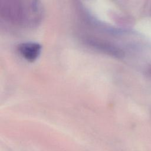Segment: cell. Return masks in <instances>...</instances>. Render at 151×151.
<instances>
[{
	"mask_svg": "<svg viewBox=\"0 0 151 151\" xmlns=\"http://www.w3.org/2000/svg\"><path fill=\"white\" fill-rule=\"evenodd\" d=\"M1 15L5 20L19 26H34L39 23L42 11L34 1H2Z\"/></svg>",
	"mask_w": 151,
	"mask_h": 151,
	"instance_id": "1",
	"label": "cell"
},
{
	"mask_svg": "<svg viewBox=\"0 0 151 151\" xmlns=\"http://www.w3.org/2000/svg\"><path fill=\"white\" fill-rule=\"evenodd\" d=\"M18 51L20 55L28 61H35L40 55L41 47L37 42H26L18 45Z\"/></svg>",
	"mask_w": 151,
	"mask_h": 151,
	"instance_id": "2",
	"label": "cell"
},
{
	"mask_svg": "<svg viewBox=\"0 0 151 151\" xmlns=\"http://www.w3.org/2000/svg\"><path fill=\"white\" fill-rule=\"evenodd\" d=\"M148 73L151 75V67L148 69Z\"/></svg>",
	"mask_w": 151,
	"mask_h": 151,
	"instance_id": "3",
	"label": "cell"
}]
</instances>
